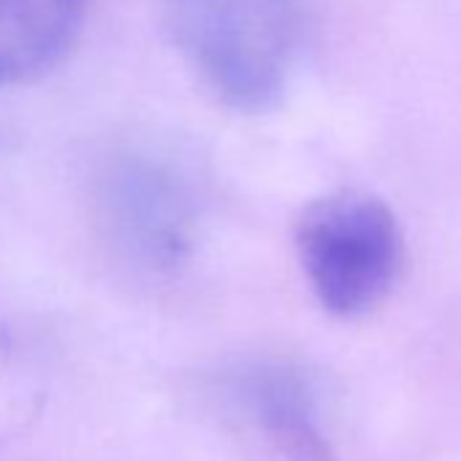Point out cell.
<instances>
[{
    "mask_svg": "<svg viewBox=\"0 0 461 461\" xmlns=\"http://www.w3.org/2000/svg\"><path fill=\"white\" fill-rule=\"evenodd\" d=\"M168 23L193 74L228 109L264 114L285 98L304 0H168Z\"/></svg>",
    "mask_w": 461,
    "mask_h": 461,
    "instance_id": "6da1fadb",
    "label": "cell"
},
{
    "mask_svg": "<svg viewBox=\"0 0 461 461\" xmlns=\"http://www.w3.org/2000/svg\"><path fill=\"white\" fill-rule=\"evenodd\" d=\"M85 0H0V87L50 74L74 47Z\"/></svg>",
    "mask_w": 461,
    "mask_h": 461,
    "instance_id": "5b68a950",
    "label": "cell"
},
{
    "mask_svg": "<svg viewBox=\"0 0 461 461\" xmlns=\"http://www.w3.org/2000/svg\"><path fill=\"white\" fill-rule=\"evenodd\" d=\"M296 250L321 307L337 318H361L393 288L404 240L383 198L339 190L302 212Z\"/></svg>",
    "mask_w": 461,
    "mask_h": 461,
    "instance_id": "7a4b0ae2",
    "label": "cell"
},
{
    "mask_svg": "<svg viewBox=\"0 0 461 461\" xmlns=\"http://www.w3.org/2000/svg\"><path fill=\"white\" fill-rule=\"evenodd\" d=\"M222 399L280 461H339L323 423L321 391L285 358L245 361L222 375Z\"/></svg>",
    "mask_w": 461,
    "mask_h": 461,
    "instance_id": "3957f363",
    "label": "cell"
},
{
    "mask_svg": "<svg viewBox=\"0 0 461 461\" xmlns=\"http://www.w3.org/2000/svg\"><path fill=\"white\" fill-rule=\"evenodd\" d=\"M106 214L120 242L152 267L185 258L193 242L195 195L168 163L131 155L112 166L104 187Z\"/></svg>",
    "mask_w": 461,
    "mask_h": 461,
    "instance_id": "277c9868",
    "label": "cell"
}]
</instances>
